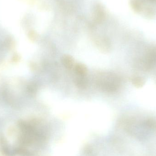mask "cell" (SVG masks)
<instances>
[{
	"mask_svg": "<svg viewBox=\"0 0 156 156\" xmlns=\"http://www.w3.org/2000/svg\"><path fill=\"white\" fill-rule=\"evenodd\" d=\"M63 63L65 66L67 68L71 69L73 65V60L72 58L69 56H65L63 57Z\"/></svg>",
	"mask_w": 156,
	"mask_h": 156,
	"instance_id": "cell-1",
	"label": "cell"
},
{
	"mask_svg": "<svg viewBox=\"0 0 156 156\" xmlns=\"http://www.w3.org/2000/svg\"><path fill=\"white\" fill-rule=\"evenodd\" d=\"M76 72L80 76H84L86 74L87 69L83 65L79 64L77 65L76 68Z\"/></svg>",
	"mask_w": 156,
	"mask_h": 156,
	"instance_id": "cell-2",
	"label": "cell"
},
{
	"mask_svg": "<svg viewBox=\"0 0 156 156\" xmlns=\"http://www.w3.org/2000/svg\"><path fill=\"white\" fill-rule=\"evenodd\" d=\"M77 82V85L79 86H80L82 88H83L84 86L86 85V82L84 80H78V81Z\"/></svg>",
	"mask_w": 156,
	"mask_h": 156,
	"instance_id": "cell-3",
	"label": "cell"
}]
</instances>
